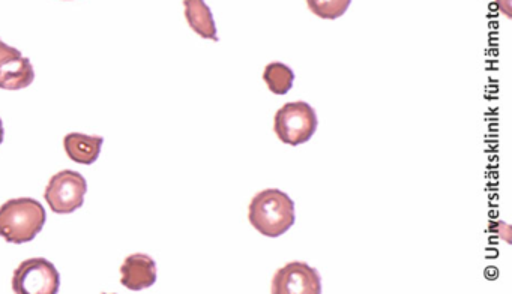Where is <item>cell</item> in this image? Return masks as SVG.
<instances>
[{
	"instance_id": "5b68a950",
	"label": "cell",
	"mask_w": 512,
	"mask_h": 294,
	"mask_svg": "<svg viewBox=\"0 0 512 294\" xmlns=\"http://www.w3.org/2000/svg\"><path fill=\"white\" fill-rule=\"evenodd\" d=\"M59 287H61V275L55 264L46 258H29L14 270V293L56 294Z\"/></svg>"
},
{
	"instance_id": "3957f363",
	"label": "cell",
	"mask_w": 512,
	"mask_h": 294,
	"mask_svg": "<svg viewBox=\"0 0 512 294\" xmlns=\"http://www.w3.org/2000/svg\"><path fill=\"white\" fill-rule=\"evenodd\" d=\"M317 123L316 111L310 104L289 102L275 113L274 132L284 144L299 146L313 137Z\"/></svg>"
},
{
	"instance_id": "277c9868",
	"label": "cell",
	"mask_w": 512,
	"mask_h": 294,
	"mask_svg": "<svg viewBox=\"0 0 512 294\" xmlns=\"http://www.w3.org/2000/svg\"><path fill=\"white\" fill-rule=\"evenodd\" d=\"M86 192L88 183L83 174L73 170H62L47 183L44 198L53 212L58 215H70L83 206Z\"/></svg>"
},
{
	"instance_id": "7c38bea8",
	"label": "cell",
	"mask_w": 512,
	"mask_h": 294,
	"mask_svg": "<svg viewBox=\"0 0 512 294\" xmlns=\"http://www.w3.org/2000/svg\"><path fill=\"white\" fill-rule=\"evenodd\" d=\"M352 0H307L308 8L323 20H335L344 15Z\"/></svg>"
},
{
	"instance_id": "6da1fadb",
	"label": "cell",
	"mask_w": 512,
	"mask_h": 294,
	"mask_svg": "<svg viewBox=\"0 0 512 294\" xmlns=\"http://www.w3.org/2000/svg\"><path fill=\"white\" fill-rule=\"evenodd\" d=\"M295 203L280 189H265L254 195L248 207V221L266 237H280L295 224Z\"/></svg>"
},
{
	"instance_id": "8fae6325",
	"label": "cell",
	"mask_w": 512,
	"mask_h": 294,
	"mask_svg": "<svg viewBox=\"0 0 512 294\" xmlns=\"http://www.w3.org/2000/svg\"><path fill=\"white\" fill-rule=\"evenodd\" d=\"M263 80L275 95H286L292 89L295 74L284 63L272 62L266 65L265 71H263Z\"/></svg>"
},
{
	"instance_id": "ba28073f",
	"label": "cell",
	"mask_w": 512,
	"mask_h": 294,
	"mask_svg": "<svg viewBox=\"0 0 512 294\" xmlns=\"http://www.w3.org/2000/svg\"><path fill=\"white\" fill-rule=\"evenodd\" d=\"M157 282V263L146 254H133L121 266V284L131 291H142Z\"/></svg>"
},
{
	"instance_id": "4fadbf2b",
	"label": "cell",
	"mask_w": 512,
	"mask_h": 294,
	"mask_svg": "<svg viewBox=\"0 0 512 294\" xmlns=\"http://www.w3.org/2000/svg\"><path fill=\"white\" fill-rule=\"evenodd\" d=\"M4 123H2V117H0V144H2V141H4Z\"/></svg>"
},
{
	"instance_id": "8992f818",
	"label": "cell",
	"mask_w": 512,
	"mask_h": 294,
	"mask_svg": "<svg viewBox=\"0 0 512 294\" xmlns=\"http://www.w3.org/2000/svg\"><path fill=\"white\" fill-rule=\"evenodd\" d=\"M272 294H320L322 281L314 267L293 261L277 270L271 284Z\"/></svg>"
},
{
	"instance_id": "30bf717a",
	"label": "cell",
	"mask_w": 512,
	"mask_h": 294,
	"mask_svg": "<svg viewBox=\"0 0 512 294\" xmlns=\"http://www.w3.org/2000/svg\"><path fill=\"white\" fill-rule=\"evenodd\" d=\"M185 18L191 29L205 39L218 41L217 26L205 0H184Z\"/></svg>"
},
{
	"instance_id": "52a82bcc",
	"label": "cell",
	"mask_w": 512,
	"mask_h": 294,
	"mask_svg": "<svg viewBox=\"0 0 512 294\" xmlns=\"http://www.w3.org/2000/svg\"><path fill=\"white\" fill-rule=\"evenodd\" d=\"M35 80L34 66L22 51L0 39V89L20 90Z\"/></svg>"
},
{
	"instance_id": "7a4b0ae2",
	"label": "cell",
	"mask_w": 512,
	"mask_h": 294,
	"mask_svg": "<svg viewBox=\"0 0 512 294\" xmlns=\"http://www.w3.org/2000/svg\"><path fill=\"white\" fill-rule=\"evenodd\" d=\"M46 221V209L40 201L31 197L13 198L0 206V237L16 245L32 242Z\"/></svg>"
},
{
	"instance_id": "9c48e42d",
	"label": "cell",
	"mask_w": 512,
	"mask_h": 294,
	"mask_svg": "<svg viewBox=\"0 0 512 294\" xmlns=\"http://www.w3.org/2000/svg\"><path fill=\"white\" fill-rule=\"evenodd\" d=\"M103 144L104 138L100 135H86L82 132H71L64 138L68 158L82 165L94 164L100 156Z\"/></svg>"
}]
</instances>
